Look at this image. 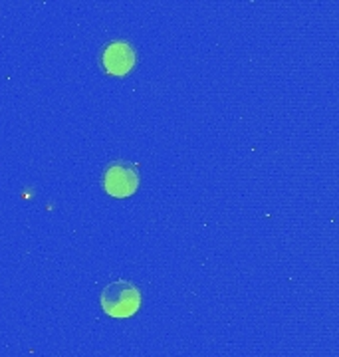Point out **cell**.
I'll return each mask as SVG.
<instances>
[{
	"label": "cell",
	"mask_w": 339,
	"mask_h": 357,
	"mask_svg": "<svg viewBox=\"0 0 339 357\" xmlns=\"http://www.w3.org/2000/svg\"><path fill=\"white\" fill-rule=\"evenodd\" d=\"M101 307L112 318H131L141 307V292L129 280H115L101 292Z\"/></svg>",
	"instance_id": "obj_1"
},
{
	"label": "cell",
	"mask_w": 339,
	"mask_h": 357,
	"mask_svg": "<svg viewBox=\"0 0 339 357\" xmlns=\"http://www.w3.org/2000/svg\"><path fill=\"white\" fill-rule=\"evenodd\" d=\"M101 66L112 76H127L135 68V50L129 42H112L101 52Z\"/></svg>",
	"instance_id": "obj_3"
},
{
	"label": "cell",
	"mask_w": 339,
	"mask_h": 357,
	"mask_svg": "<svg viewBox=\"0 0 339 357\" xmlns=\"http://www.w3.org/2000/svg\"><path fill=\"white\" fill-rule=\"evenodd\" d=\"M105 192L113 199H127L139 187V175L133 165L127 163H113L103 175Z\"/></svg>",
	"instance_id": "obj_2"
}]
</instances>
